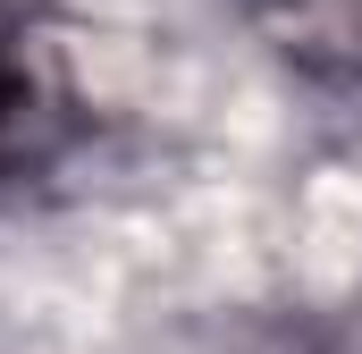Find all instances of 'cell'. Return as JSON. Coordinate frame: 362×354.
I'll list each match as a JSON object with an SVG mask.
<instances>
[{"instance_id": "6da1fadb", "label": "cell", "mask_w": 362, "mask_h": 354, "mask_svg": "<svg viewBox=\"0 0 362 354\" xmlns=\"http://www.w3.org/2000/svg\"><path fill=\"white\" fill-rule=\"evenodd\" d=\"M85 135H93V110L68 76L51 17L34 0H0V194L51 177Z\"/></svg>"}]
</instances>
